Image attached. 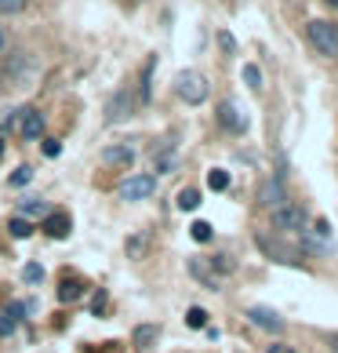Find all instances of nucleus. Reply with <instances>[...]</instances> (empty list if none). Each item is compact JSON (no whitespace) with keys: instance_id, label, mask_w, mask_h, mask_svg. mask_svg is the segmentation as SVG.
<instances>
[{"instance_id":"obj_23","label":"nucleus","mask_w":338,"mask_h":353,"mask_svg":"<svg viewBox=\"0 0 338 353\" xmlns=\"http://www.w3.org/2000/svg\"><path fill=\"white\" fill-rule=\"evenodd\" d=\"M22 215H47V204L44 201H22Z\"/></svg>"},{"instance_id":"obj_34","label":"nucleus","mask_w":338,"mask_h":353,"mask_svg":"<svg viewBox=\"0 0 338 353\" xmlns=\"http://www.w3.org/2000/svg\"><path fill=\"white\" fill-rule=\"evenodd\" d=\"M0 150H4V142H0Z\"/></svg>"},{"instance_id":"obj_26","label":"nucleus","mask_w":338,"mask_h":353,"mask_svg":"<svg viewBox=\"0 0 338 353\" xmlns=\"http://www.w3.org/2000/svg\"><path fill=\"white\" fill-rule=\"evenodd\" d=\"M22 277H25V284H36V281L44 277V270H41V266H25V270H22Z\"/></svg>"},{"instance_id":"obj_12","label":"nucleus","mask_w":338,"mask_h":353,"mask_svg":"<svg viewBox=\"0 0 338 353\" xmlns=\"http://www.w3.org/2000/svg\"><path fill=\"white\" fill-rule=\"evenodd\" d=\"M258 197H262V204L269 208V212H273V208H280L284 201H288V197H284V182H280V175L273 179V182H266V186H262V193H258Z\"/></svg>"},{"instance_id":"obj_28","label":"nucleus","mask_w":338,"mask_h":353,"mask_svg":"<svg viewBox=\"0 0 338 353\" xmlns=\"http://www.w3.org/2000/svg\"><path fill=\"white\" fill-rule=\"evenodd\" d=\"M59 150H62V146H59L55 139H47V142H44V153H47V157H59Z\"/></svg>"},{"instance_id":"obj_8","label":"nucleus","mask_w":338,"mask_h":353,"mask_svg":"<svg viewBox=\"0 0 338 353\" xmlns=\"http://www.w3.org/2000/svg\"><path fill=\"white\" fill-rule=\"evenodd\" d=\"M218 121H222V128H226V132H233V135H244V128H248L244 113L233 106V102H222V106H218Z\"/></svg>"},{"instance_id":"obj_2","label":"nucleus","mask_w":338,"mask_h":353,"mask_svg":"<svg viewBox=\"0 0 338 353\" xmlns=\"http://www.w3.org/2000/svg\"><path fill=\"white\" fill-rule=\"evenodd\" d=\"M306 37H309V44L317 48V55L338 59V22H331V19H313V22L306 26Z\"/></svg>"},{"instance_id":"obj_21","label":"nucleus","mask_w":338,"mask_h":353,"mask_svg":"<svg viewBox=\"0 0 338 353\" xmlns=\"http://www.w3.org/2000/svg\"><path fill=\"white\" fill-rule=\"evenodd\" d=\"M244 81H248L251 91H262V73H258V66H244Z\"/></svg>"},{"instance_id":"obj_5","label":"nucleus","mask_w":338,"mask_h":353,"mask_svg":"<svg viewBox=\"0 0 338 353\" xmlns=\"http://www.w3.org/2000/svg\"><path fill=\"white\" fill-rule=\"evenodd\" d=\"M131 113H135L131 91H116V95L106 102V121H109V124H120V121H127Z\"/></svg>"},{"instance_id":"obj_11","label":"nucleus","mask_w":338,"mask_h":353,"mask_svg":"<svg viewBox=\"0 0 338 353\" xmlns=\"http://www.w3.org/2000/svg\"><path fill=\"white\" fill-rule=\"evenodd\" d=\"M19 321H22V306L19 303H11L4 313H0V339H11L19 332Z\"/></svg>"},{"instance_id":"obj_18","label":"nucleus","mask_w":338,"mask_h":353,"mask_svg":"<svg viewBox=\"0 0 338 353\" xmlns=\"http://www.w3.org/2000/svg\"><path fill=\"white\" fill-rule=\"evenodd\" d=\"M153 339H157V328H153V324H142V328H135V346L146 350Z\"/></svg>"},{"instance_id":"obj_25","label":"nucleus","mask_w":338,"mask_h":353,"mask_svg":"<svg viewBox=\"0 0 338 353\" xmlns=\"http://www.w3.org/2000/svg\"><path fill=\"white\" fill-rule=\"evenodd\" d=\"M30 179H33V168H19V172L11 175V186H25Z\"/></svg>"},{"instance_id":"obj_19","label":"nucleus","mask_w":338,"mask_h":353,"mask_svg":"<svg viewBox=\"0 0 338 353\" xmlns=\"http://www.w3.org/2000/svg\"><path fill=\"white\" fill-rule=\"evenodd\" d=\"M30 233H33V226L25 219H11V237H15V241H25Z\"/></svg>"},{"instance_id":"obj_16","label":"nucleus","mask_w":338,"mask_h":353,"mask_svg":"<svg viewBox=\"0 0 338 353\" xmlns=\"http://www.w3.org/2000/svg\"><path fill=\"white\" fill-rule=\"evenodd\" d=\"M153 66H157V59H149L146 70H142V95H138V102H149V91H153Z\"/></svg>"},{"instance_id":"obj_9","label":"nucleus","mask_w":338,"mask_h":353,"mask_svg":"<svg viewBox=\"0 0 338 353\" xmlns=\"http://www.w3.org/2000/svg\"><path fill=\"white\" fill-rule=\"evenodd\" d=\"M248 317H251V324H258V328H266V332H284V321L273 310H266V306H251Z\"/></svg>"},{"instance_id":"obj_1","label":"nucleus","mask_w":338,"mask_h":353,"mask_svg":"<svg viewBox=\"0 0 338 353\" xmlns=\"http://www.w3.org/2000/svg\"><path fill=\"white\" fill-rule=\"evenodd\" d=\"M175 95L186 102V106H200V102H207V95H211V84H207V77L197 73V70H182L175 77Z\"/></svg>"},{"instance_id":"obj_10","label":"nucleus","mask_w":338,"mask_h":353,"mask_svg":"<svg viewBox=\"0 0 338 353\" xmlns=\"http://www.w3.org/2000/svg\"><path fill=\"white\" fill-rule=\"evenodd\" d=\"M44 233H47V237H55V241L70 237V215H62V212H47V215H44Z\"/></svg>"},{"instance_id":"obj_4","label":"nucleus","mask_w":338,"mask_h":353,"mask_svg":"<svg viewBox=\"0 0 338 353\" xmlns=\"http://www.w3.org/2000/svg\"><path fill=\"white\" fill-rule=\"evenodd\" d=\"M153 190H157V179L153 175H131V179H124L120 197L124 201H146V197H153Z\"/></svg>"},{"instance_id":"obj_30","label":"nucleus","mask_w":338,"mask_h":353,"mask_svg":"<svg viewBox=\"0 0 338 353\" xmlns=\"http://www.w3.org/2000/svg\"><path fill=\"white\" fill-rule=\"evenodd\" d=\"M269 353H295L291 346H269Z\"/></svg>"},{"instance_id":"obj_6","label":"nucleus","mask_w":338,"mask_h":353,"mask_svg":"<svg viewBox=\"0 0 338 353\" xmlns=\"http://www.w3.org/2000/svg\"><path fill=\"white\" fill-rule=\"evenodd\" d=\"M41 132H44V113L33 110V106L19 110V135L25 142H33V139H41Z\"/></svg>"},{"instance_id":"obj_7","label":"nucleus","mask_w":338,"mask_h":353,"mask_svg":"<svg viewBox=\"0 0 338 353\" xmlns=\"http://www.w3.org/2000/svg\"><path fill=\"white\" fill-rule=\"evenodd\" d=\"M98 161L106 168H120V172H127V168L135 164V150L131 146H106L98 153Z\"/></svg>"},{"instance_id":"obj_22","label":"nucleus","mask_w":338,"mask_h":353,"mask_svg":"<svg viewBox=\"0 0 338 353\" xmlns=\"http://www.w3.org/2000/svg\"><path fill=\"white\" fill-rule=\"evenodd\" d=\"M186 324H189V328H204V324H207V313H204L200 306H193V310L186 313Z\"/></svg>"},{"instance_id":"obj_15","label":"nucleus","mask_w":338,"mask_h":353,"mask_svg":"<svg viewBox=\"0 0 338 353\" xmlns=\"http://www.w3.org/2000/svg\"><path fill=\"white\" fill-rule=\"evenodd\" d=\"M178 208L182 212H197L200 208V190H182L178 193Z\"/></svg>"},{"instance_id":"obj_17","label":"nucleus","mask_w":338,"mask_h":353,"mask_svg":"<svg viewBox=\"0 0 338 353\" xmlns=\"http://www.w3.org/2000/svg\"><path fill=\"white\" fill-rule=\"evenodd\" d=\"M207 186H211L215 193L229 190V172H222V168H215V172H207Z\"/></svg>"},{"instance_id":"obj_3","label":"nucleus","mask_w":338,"mask_h":353,"mask_svg":"<svg viewBox=\"0 0 338 353\" xmlns=\"http://www.w3.org/2000/svg\"><path fill=\"white\" fill-rule=\"evenodd\" d=\"M273 230H280V233H306V212L298 204L284 201L280 208H273Z\"/></svg>"},{"instance_id":"obj_33","label":"nucleus","mask_w":338,"mask_h":353,"mask_svg":"<svg viewBox=\"0 0 338 353\" xmlns=\"http://www.w3.org/2000/svg\"><path fill=\"white\" fill-rule=\"evenodd\" d=\"M324 4H331V8H335V11H338V0H324Z\"/></svg>"},{"instance_id":"obj_20","label":"nucleus","mask_w":338,"mask_h":353,"mask_svg":"<svg viewBox=\"0 0 338 353\" xmlns=\"http://www.w3.org/2000/svg\"><path fill=\"white\" fill-rule=\"evenodd\" d=\"M189 233H193V241H197V244H207V241H211V226H207V222H193Z\"/></svg>"},{"instance_id":"obj_29","label":"nucleus","mask_w":338,"mask_h":353,"mask_svg":"<svg viewBox=\"0 0 338 353\" xmlns=\"http://www.w3.org/2000/svg\"><path fill=\"white\" fill-rule=\"evenodd\" d=\"M142 248H146V237H135L131 244H127V252H131V255H138V252H142Z\"/></svg>"},{"instance_id":"obj_13","label":"nucleus","mask_w":338,"mask_h":353,"mask_svg":"<svg viewBox=\"0 0 338 353\" xmlns=\"http://www.w3.org/2000/svg\"><path fill=\"white\" fill-rule=\"evenodd\" d=\"M81 295H84V284L76 281V277H66V281H62V288H59V299H62V303H76Z\"/></svg>"},{"instance_id":"obj_32","label":"nucleus","mask_w":338,"mask_h":353,"mask_svg":"<svg viewBox=\"0 0 338 353\" xmlns=\"http://www.w3.org/2000/svg\"><path fill=\"white\" fill-rule=\"evenodd\" d=\"M331 350L338 353V335H331Z\"/></svg>"},{"instance_id":"obj_27","label":"nucleus","mask_w":338,"mask_h":353,"mask_svg":"<svg viewBox=\"0 0 338 353\" xmlns=\"http://www.w3.org/2000/svg\"><path fill=\"white\" fill-rule=\"evenodd\" d=\"M91 310H95V317H98L102 310H106V295H102V292H98L95 299H91Z\"/></svg>"},{"instance_id":"obj_24","label":"nucleus","mask_w":338,"mask_h":353,"mask_svg":"<svg viewBox=\"0 0 338 353\" xmlns=\"http://www.w3.org/2000/svg\"><path fill=\"white\" fill-rule=\"evenodd\" d=\"M30 0H0V15H19Z\"/></svg>"},{"instance_id":"obj_14","label":"nucleus","mask_w":338,"mask_h":353,"mask_svg":"<svg viewBox=\"0 0 338 353\" xmlns=\"http://www.w3.org/2000/svg\"><path fill=\"white\" fill-rule=\"evenodd\" d=\"M189 273H193V277H200L207 288H211V292L218 288V277H215V273H211V270H207V266L200 263V259H193V263H189Z\"/></svg>"},{"instance_id":"obj_31","label":"nucleus","mask_w":338,"mask_h":353,"mask_svg":"<svg viewBox=\"0 0 338 353\" xmlns=\"http://www.w3.org/2000/svg\"><path fill=\"white\" fill-rule=\"evenodd\" d=\"M8 48V41H4V30H0V51H4Z\"/></svg>"}]
</instances>
